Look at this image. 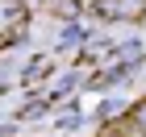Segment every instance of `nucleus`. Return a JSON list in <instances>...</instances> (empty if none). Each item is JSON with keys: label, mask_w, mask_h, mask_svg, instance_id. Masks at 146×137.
Here are the masks:
<instances>
[{"label": "nucleus", "mask_w": 146, "mask_h": 137, "mask_svg": "<svg viewBox=\"0 0 146 137\" xmlns=\"http://www.w3.org/2000/svg\"><path fill=\"white\" fill-rule=\"evenodd\" d=\"M134 121H138V129H146V104H142V108L134 112Z\"/></svg>", "instance_id": "nucleus-1"}]
</instances>
